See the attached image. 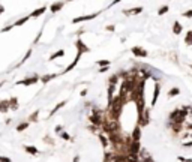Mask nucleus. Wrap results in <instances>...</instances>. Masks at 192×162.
I'll return each instance as SVG.
<instances>
[{
  "label": "nucleus",
  "mask_w": 192,
  "mask_h": 162,
  "mask_svg": "<svg viewBox=\"0 0 192 162\" xmlns=\"http://www.w3.org/2000/svg\"><path fill=\"white\" fill-rule=\"evenodd\" d=\"M38 81H41V77H39V75H32V77H27V78L18 80L15 84H17V86H26V87H30V86L36 84Z\"/></svg>",
  "instance_id": "1"
},
{
  "label": "nucleus",
  "mask_w": 192,
  "mask_h": 162,
  "mask_svg": "<svg viewBox=\"0 0 192 162\" xmlns=\"http://www.w3.org/2000/svg\"><path fill=\"white\" fill-rule=\"evenodd\" d=\"M75 47H77V53L78 54H84V53H90V48L84 44V40L83 39H77L75 40Z\"/></svg>",
  "instance_id": "2"
},
{
  "label": "nucleus",
  "mask_w": 192,
  "mask_h": 162,
  "mask_svg": "<svg viewBox=\"0 0 192 162\" xmlns=\"http://www.w3.org/2000/svg\"><path fill=\"white\" fill-rule=\"evenodd\" d=\"M101 12H95V14H90V15H83V17H77L72 20V24H78V23H83V21H90L93 18H96Z\"/></svg>",
  "instance_id": "3"
},
{
  "label": "nucleus",
  "mask_w": 192,
  "mask_h": 162,
  "mask_svg": "<svg viewBox=\"0 0 192 162\" xmlns=\"http://www.w3.org/2000/svg\"><path fill=\"white\" fill-rule=\"evenodd\" d=\"M131 53H132L135 57H143V59L149 56V53H147L143 47H132V48H131Z\"/></svg>",
  "instance_id": "4"
},
{
  "label": "nucleus",
  "mask_w": 192,
  "mask_h": 162,
  "mask_svg": "<svg viewBox=\"0 0 192 162\" xmlns=\"http://www.w3.org/2000/svg\"><path fill=\"white\" fill-rule=\"evenodd\" d=\"M159 95H161V83H156L155 84V90H153V96H152V102H150V108H153L159 99Z\"/></svg>",
  "instance_id": "5"
},
{
  "label": "nucleus",
  "mask_w": 192,
  "mask_h": 162,
  "mask_svg": "<svg viewBox=\"0 0 192 162\" xmlns=\"http://www.w3.org/2000/svg\"><path fill=\"white\" fill-rule=\"evenodd\" d=\"M131 138L132 141H141V126L140 125H135L132 132H131Z\"/></svg>",
  "instance_id": "6"
},
{
  "label": "nucleus",
  "mask_w": 192,
  "mask_h": 162,
  "mask_svg": "<svg viewBox=\"0 0 192 162\" xmlns=\"http://www.w3.org/2000/svg\"><path fill=\"white\" fill-rule=\"evenodd\" d=\"M141 12H143V8H141V6H137V8H131V9H125V11H123V14H125L126 17L138 15V14H141Z\"/></svg>",
  "instance_id": "7"
},
{
  "label": "nucleus",
  "mask_w": 192,
  "mask_h": 162,
  "mask_svg": "<svg viewBox=\"0 0 192 162\" xmlns=\"http://www.w3.org/2000/svg\"><path fill=\"white\" fill-rule=\"evenodd\" d=\"M98 140L101 141V144H102V149H108V146H111L110 144V140H108V137L104 134V132H101V134H98Z\"/></svg>",
  "instance_id": "8"
},
{
  "label": "nucleus",
  "mask_w": 192,
  "mask_h": 162,
  "mask_svg": "<svg viewBox=\"0 0 192 162\" xmlns=\"http://www.w3.org/2000/svg\"><path fill=\"white\" fill-rule=\"evenodd\" d=\"M63 6H65L63 2H56V3L50 5V12H51V14H57V12H60V11L63 9Z\"/></svg>",
  "instance_id": "9"
},
{
  "label": "nucleus",
  "mask_w": 192,
  "mask_h": 162,
  "mask_svg": "<svg viewBox=\"0 0 192 162\" xmlns=\"http://www.w3.org/2000/svg\"><path fill=\"white\" fill-rule=\"evenodd\" d=\"M80 59H81V54H78V53H77V57L74 59V62H72L71 65H68V66H66V68L63 69V72H62V75H63V74H68L69 71H72V69H74V68L77 66V63H78V62H80Z\"/></svg>",
  "instance_id": "10"
},
{
  "label": "nucleus",
  "mask_w": 192,
  "mask_h": 162,
  "mask_svg": "<svg viewBox=\"0 0 192 162\" xmlns=\"http://www.w3.org/2000/svg\"><path fill=\"white\" fill-rule=\"evenodd\" d=\"M47 9H48V6H41L38 9H35V11L30 14V18H38L41 15H44V14L47 12Z\"/></svg>",
  "instance_id": "11"
},
{
  "label": "nucleus",
  "mask_w": 192,
  "mask_h": 162,
  "mask_svg": "<svg viewBox=\"0 0 192 162\" xmlns=\"http://www.w3.org/2000/svg\"><path fill=\"white\" fill-rule=\"evenodd\" d=\"M9 110H11V104H9V99L0 101V113H8Z\"/></svg>",
  "instance_id": "12"
},
{
  "label": "nucleus",
  "mask_w": 192,
  "mask_h": 162,
  "mask_svg": "<svg viewBox=\"0 0 192 162\" xmlns=\"http://www.w3.org/2000/svg\"><path fill=\"white\" fill-rule=\"evenodd\" d=\"M23 149H24V152H26V153H29V155H32V156L39 155V150L35 147V146H24Z\"/></svg>",
  "instance_id": "13"
},
{
  "label": "nucleus",
  "mask_w": 192,
  "mask_h": 162,
  "mask_svg": "<svg viewBox=\"0 0 192 162\" xmlns=\"http://www.w3.org/2000/svg\"><path fill=\"white\" fill-rule=\"evenodd\" d=\"M30 20V15H27V17H21V18H18L15 23H14V27H20V26H24L27 21Z\"/></svg>",
  "instance_id": "14"
},
{
  "label": "nucleus",
  "mask_w": 192,
  "mask_h": 162,
  "mask_svg": "<svg viewBox=\"0 0 192 162\" xmlns=\"http://www.w3.org/2000/svg\"><path fill=\"white\" fill-rule=\"evenodd\" d=\"M182 32H183V26L179 21H174V24H173V33L174 35H180Z\"/></svg>",
  "instance_id": "15"
},
{
  "label": "nucleus",
  "mask_w": 192,
  "mask_h": 162,
  "mask_svg": "<svg viewBox=\"0 0 192 162\" xmlns=\"http://www.w3.org/2000/svg\"><path fill=\"white\" fill-rule=\"evenodd\" d=\"M179 95H180V89H179V87H171V89L168 90V93H167L168 99H171V98H174V96H179Z\"/></svg>",
  "instance_id": "16"
},
{
  "label": "nucleus",
  "mask_w": 192,
  "mask_h": 162,
  "mask_svg": "<svg viewBox=\"0 0 192 162\" xmlns=\"http://www.w3.org/2000/svg\"><path fill=\"white\" fill-rule=\"evenodd\" d=\"M66 53H65V50H59V51H56L54 54H51L50 57H48V60L50 62H53V60H56V59H59V57H63Z\"/></svg>",
  "instance_id": "17"
},
{
  "label": "nucleus",
  "mask_w": 192,
  "mask_h": 162,
  "mask_svg": "<svg viewBox=\"0 0 192 162\" xmlns=\"http://www.w3.org/2000/svg\"><path fill=\"white\" fill-rule=\"evenodd\" d=\"M65 105H66V101H62V102H59V104H57V105H56V107L51 110V113H50V117H51V116H54V114H56V113H57L60 108H63Z\"/></svg>",
  "instance_id": "18"
},
{
  "label": "nucleus",
  "mask_w": 192,
  "mask_h": 162,
  "mask_svg": "<svg viewBox=\"0 0 192 162\" xmlns=\"http://www.w3.org/2000/svg\"><path fill=\"white\" fill-rule=\"evenodd\" d=\"M29 126H30V122H21V123L15 128V131H17V132H23V131H26Z\"/></svg>",
  "instance_id": "19"
},
{
  "label": "nucleus",
  "mask_w": 192,
  "mask_h": 162,
  "mask_svg": "<svg viewBox=\"0 0 192 162\" xmlns=\"http://www.w3.org/2000/svg\"><path fill=\"white\" fill-rule=\"evenodd\" d=\"M56 77H59L57 74H48V75H44V77H41V81L44 83V84H47L48 81H51L53 78H56Z\"/></svg>",
  "instance_id": "20"
},
{
  "label": "nucleus",
  "mask_w": 192,
  "mask_h": 162,
  "mask_svg": "<svg viewBox=\"0 0 192 162\" xmlns=\"http://www.w3.org/2000/svg\"><path fill=\"white\" fill-rule=\"evenodd\" d=\"M9 104H11V110L15 111V110L18 108V98H17V96L11 98V99H9Z\"/></svg>",
  "instance_id": "21"
},
{
  "label": "nucleus",
  "mask_w": 192,
  "mask_h": 162,
  "mask_svg": "<svg viewBox=\"0 0 192 162\" xmlns=\"http://www.w3.org/2000/svg\"><path fill=\"white\" fill-rule=\"evenodd\" d=\"M168 11H170V6H168V5H164V6H161V8L158 9V15L162 17V15H165Z\"/></svg>",
  "instance_id": "22"
},
{
  "label": "nucleus",
  "mask_w": 192,
  "mask_h": 162,
  "mask_svg": "<svg viewBox=\"0 0 192 162\" xmlns=\"http://www.w3.org/2000/svg\"><path fill=\"white\" fill-rule=\"evenodd\" d=\"M185 44H186L188 47H191V45H192V29L186 32V36H185Z\"/></svg>",
  "instance_id": "23"
},
{
  "label": "nucleus",
  "mask_w": 192,
  "mask_h": 162,
  "mask_svg": "<svg viewBox=\"0 0 192 162\" xmlns=\"http://www.w3.org/2000/svg\"><path fill=\"white\" fill-rule=\"evenodd\" d=\"M96 65H98L99 68H107V66H110V65H111V62H110V60H98V62H96Z\"/></svg>",
  "instance_id": "24"
},
{
  "label": "nucleus",
  "mask_w": 192,
  "mask_h": 162,
  "mask_svg": "<svg viewBox=\"0 0 192 162\" xmlns=\"http://www.w3.org/2000/svg\"><path fill=\"white\" fill-rule=\"evenodd\" d=\"M60 138H62V140H65V141H72V138H71V135H69L68 132H65V131H63V132L60 134Z\"/></svg>",
  "instance_id": "25"
},
{
  "label": "nucleus",
  "mask_w": 192,
  "mask_h": 162,
  "mask_svg": "<svg viewBox=\"0 0 192 162\" xmlns=\"http://www.w3.org/2000/svg\"><path fill=\"white\" fill-rule=\"evenodd\" d=\"M38 117H39V111L36 110L35 113H32V114H30V117H29V122H38Z\"/></svg>",
  "instance_id": "26"
},
{
  "label": "nucleus",
  "mask_w": 192,
  "mask_h": 162,
  "mask_svg": "<svg viewBox=\"0 0 192 162\" xmlns=\"http://www.w3.org/2000/svg\"><path fill=\"white\" fill-rule=\"evenodd\" d=\"M177 161L179 162H192V158H186V156H177Z\"/></svg>",
  "instance_id": "27"
},
{
  "label": "nucleus",
  "mask_w": 192,
  "mask_h": 162,
  "mask_svg": "<svg viewBox=\"0 0 192 162\" xmlns=\"http://www.w3.org/2000/svg\"><path fill=\"white\" fill-rule=\"evenodd\" d=\"M32 53H33V51H32V50H29V51L26 53V56L23 57V60H21V63H20V65H23V63H24V62H26V60H27V59H29V57L32 56Z\"/></svg>",
  "instance_id": "28"
},
{
  "label": "nucleus",
  "mask_w": 192,
  "mask_h": 162,
  "mask_svg": "<svg viewBox=\"0 0 192 162\" xmlns=\"http://www.w3.org/2000/svg\"><path fill=\"white\" fill-rule=\"evenodd\" d=\"M14 29V24H11V26H6V27H3L2 30H0V33H6V32H9V30H12Z\"/></svg>",
  "instance_id": "29"
},
{
  "label": "nucleus",
  "mask_w": 192,
  "mask_h": 162,
  "mask_svg": "<svg viewBox=\"0 0 192 162\" xmlns=\"http://www.w3.org/2000/svg\"><path fill=\"white\" fill-rule=\"evenodd\" d=\"M182 17H185V18H192V9L186 11V12H183V14H182Z\"/></svg>",
  "instance_id": "30"
},
{
  "label": "nucleus",
  "mask_w": 192,
  "mask_h": 162,
  "mask_svg": "<svg viewBox=\"0 0 192 162\" xmlns=\"http://www.w3.org/2000/svg\"><path fill=\"white\" fill-rule=\"evenodd\" d=\"M44 143H48V144H51V146H53V144H54V140H53V138H50V137L47 135V137L44 138Z\"/></svg>",
  "instance_id": "31"
},
{
  "label": "nucleus",
  "mask_w": 192,
  "mask_h": 162,
  "mask_svg": "<svg viewBox=\"0 0 192 162\" xmlns=\"http://www.w3.org/2000/svg\"><path fill=\"white\" fill-rule=\"evenodd\" d=\"M54 131H56V134H59V135H60V134L63 132V126H62V125H59V126H56V129H54Z\"/></svg>",
  "instance_id": "32"
},
{
  "label": "nucleus",
  "mask_w": 192,
  "mask_h": 162,
  "mask_svg": "<svg viewBox=\"0 0 192 162\" xmlns=\"http://www.w3.org/2000/svg\"><path fill=\"white\" fill-rule=\"evenodd\" d=\"M42 33H44V30L41 29V32H39V33H38V36L35 38V40H33V44H38V42H39V39H41V36H42Z\"/></svg>",
  "instance_id": "33"
},
{
  "label": "nucleus",
  "mask_w": 192,
  "mask_h": 162,
  "mask_svg": "<svg viewBox=\"0 0 192 162\" xmlns=\"http://www.w3.org/2000/svg\"><path fill=\"white\" fill-rule=\"evenodd\" d=\"M114 30H116V26H113V24L107 26V32H114Z\"/></svg>",
  "instance_id": "34"
},
{
  "label": "nucleus",
  "mask_w": 192,
  "mask_h": 162,
  "mask_svg": "<svg viewBox=\"0 0 192 162\" xmlns=\"http://www.w3.org/2000/svg\"><path fill=\"white\" fill-rule=\"evenodd\" d=\"M110 69V66H107V68H99V72H107Z\"/></svg>",
  "instance_id": "35"
},
{
  "label": "nucleus",
  "mask_w": 192,
  "mask_h": 162,
  "mask_svg": "<svg viewBox=\"0 0 192 162\" xmlns=\"http://www.w3.org/2000/svg\"><path fill=\"white\" fill-rule=\"evenodd\" d=\"M120 2H122V0H113V2H111V5H110V6H114V5H117V3H120Z\"/></svg>",
  "instance_id": "36"
},
{
  "label": "nucleus",
  "mask_w": 192,
  "mask_h": 162,
  "mask_svg": "<svg viewBox=\"0 0 192 162\" xmlns=\"http://www.w3.org/2000/svg\"><path fill=\"white\" fill-rule=\"evenodd\" d=\"M80 95H81V96H86V95H87V90H86V89H84V90H81V92H80Z\"/></svg>",
  "instance_id": "37"
},
{
  "label": "nucleus",
  "mask_w": 192,
  "mask_h": 162,
  "mask_svg": "<svg viewBox=\"0 0 192 162\" xmlns=\"http://www.w3.org/2000/svg\"><path fill=\"white\" fill-rule=\"evenodd\" d=\"M3 12H5V6H3V5H2V3H0V15H2V14H3Z\"/></svg>",
  "instance_id": "38"
},
{
  "label": "nucleus",
  "mask_w": 192,
  "mask_h": 162,
  "mask_svg": "<svg viewBox=\"0 0 192 162\" xmlns=\"http://www.w3.org/2000/svg\"><path fill=\"white\" fill-rule=\"evenodd\" d=\"M72 162H80V156H78V155H77V156L74 158V161H72Z\"/></svg>",
  "instance_id": "39"
},
{
  "label": "nucleus",
  "mask_w": 192,
  "mask_h": 162,
  "mask_svg": "<svg viewBox=\"0 0 192 162\" xmlns=\"http://www.w3.org/2000/svg\"><path fill=\"white\" fill-rule=\"evenodd\" d=\"M6 162H11V159H9V158H6Z\"/></svg>",
  "instance_id": "40"
},
{
  "label": "nucleus",
  "mask_w": 192,
  "mask_h": 162,
  "mask_svg": "<svg viewBox=\"0 0 192 162\" xmlns=\"http://www.w3.org/2000/svg\"><path fill=\"white\" fill-rule=\"evenodd\" d=\"M2 86H3V81H2V83H0V89H2Z\"/></svg>",
  "instance_id": "41"
},
{
  "label": "nucleus",
  "mask_w": 192,
  "mask_h": 162,
  "mask_svg": "<svg viewBox=\"0 0 192 162\" xmlns=\"http://www.w3.org/2000/svg\"><path fill=\"white\" fill-rule=\"evenodd\" d=\"M191 66H192V65H191Z\"/></svg>",
  "instance_id": "42"
}]
</instances>
